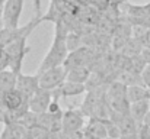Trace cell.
Here are the masks:
<instances>
[{
  "label": "cell",
  "mask_w": 150,
  "mask_h": 139,
  "mask_svg": "<svg viewBox=\"0 0 150 139\" xmlns=\"http://www.w3.org/2000/svg\"><path fill=\"white\" fill-rule=\"evenodd\" d=\"M67 58H69L67 35H66V31L61 28V22H58V23H55V35H54L50 51L47 52V55L44 57L42 62L40 64V68H38L37 74L40 75V74L48 71L51 68L64 65Z\"/></svg>",
  "instance_id": "cell-1"
},
{
  "label": "cell",
  "mask_w": 150,
  "mask_h": 139,
  "mask_svg": "<svg viewBox=\"0 0 150 139\" xmlns=\"http://www.w3.org/2000/svg\"><path fill=\"white\" fill-rule=\"evenodd\" d=\"M67 75H69V70L64 65L51 68L48 71L40 74V87L44 89V90L54 92L64 81H67Z\"/></svg>",
  "instance_id": "cell-2"
},
{
  "label": "cell",
  "mask_w": 150,
  "mask_h": 139,
  "mask_svg": "<svg viewBox=\"0 0 150 139\" xmlns=\"http://www.w3.org/2000/svg\"><path fill=\"white\" fill-rule=\"evenodd\" d=\"M25 0H7L3 7V28L18 29Z\"/></svg>",
  "instance_id": "cell-3"
},
{
  "label": "cell",
  "mask_w": 150,
  "mask_h": 139,
  "mask_svg": "<svg viewBox=\"0 0 150 139\" xmlns=\"http://www.w3.org/2000/svg\"><path fill=\"white\" fill-rule=\"evenodd\" d=\"M85 125V113L82 110L70 107L67 112H64L61 119V131L63 132H80V129Z\"/></svg>",
  "instance_id": "cell-4"
},
{
  "label": "cell",
  "mask_w": 150,
  "mask_h": 139,
  "mask_svg": "<svg viewBox=\"0 0 150 139\" xmlns=\"http://www.w3.org/2000/svg\"><path fill=\"white\" fill-rule=\"evenodd\" d=\"M52 100H54V92L40 89L34 94V97L29 100V112H32L35 115L47 113Z\"/></svg>",
  "instance_id": "cell-5"
},
{
  "label": "cell",
  "mask_w": 150,
  "mask_h": 139,
  "mask_svg": "<svg viewBox=\"0 0 150 139\" xmlns=\"http://www.w3.org/2000/svg\"><path fill=\"white\" fill-rule=\"evenodd\" d=\"M40 87V75L34 74V75H26V74H19L18 75V84H16V90L22 93V96L28 100H31L34 97V94L38 92Z\"/></svg>",
  "instance_id": "cell-6"
},
{
  "label": "cell",
  "mask_w": 150,
  "mask_h": 139,
  "mask_svg": "<svg viewBox=\"0 0 150 139\" xmlns=\"http://www.w3.org/2000/svg\"><path fill=\"white\" fill-rule=\"evenodd\" d=\"M88 90L86 84L82 83H74V81H64L57 90H54V97L60 98V97H73V96H79L82 93Z\"/></svg>",
  "instance_id": "cell-7"
},
{
  "label": "cell",
  "mask_w": 150,
  "mask_h": 139,
  "mask_svg": "<svg viewBox=\"0 0 150 139\" xmlns=\"http://www.w3.org/2000/svg\"><path fill=\"white\" fill-rule=\"evenodd\" d=\"M118 83L127 86V87H131V86H144L143 84V80H142V74L140 73H136L133 70H121L117 80Z\"/></svg>",
  "instance_id": "cell-8"
},
{
  "label": "cell",
  "mask_w": 150,
  "mask_h": 139,
  "mask_svg": "<svg viewBox=\"0 0 150 139\" xmlns=\"http://www.w3.org/2000/svg\"><path fill=\"white\" fill-rule=\"evenodd\" d=\"M150 110V100H144V101H137V103H131L130 104V116L139 123L142 125L146 115Z\"/></svg>",
  "instance_id": "cell-9"
},
{
  "label": "cell",
  "mask_w": 150,
  "mask_h": 139,
  "mask_svg": "<svg viewBox=\"0 0 150 139\" xmlns=\"http://www.w3.org/2000/svg\"><path fill=\"white\" fill-rule=\"evenodd\" d=\"M127 97L130 104L131 103H137V101H144L150 100V89L146 86H131L127 87Z\"/></svg>",
  "instance_id": "cell-10"
},
{
  "label": "cell",
  "mask_w": 150,
  "mask_h": 139,
  "mask_svg": "<svg viewBox=\"0 0 150 139\" xmlns=\"http://www.w3.org/2000/svg\"><path fill=\"white\" fill-rule=\"evenodd\" d=\"M18 75L15 71L12 70H3L0 71V92H9L16 89L18 84Z\"/></svg>",
  "instance_id": "cell-11"
},
{
  "label": "cell",
  "mask_w": 150,
  "mask_h": 139,
  "mask_svg": "<svg viewBox=\"0 0 150 139\" xmlns=\"http://www.w3.org/2000/svg\"><path fill=\"white\" fill-rule=\"evenodd\" d=\"M89 75H91V70L88 67H76V68L69 70L67 81H74V83L86 84L89 81Z\"/></svg>",
  "instance_id": "cell-12"
},
{
  "label": "cell",
  "mask_w": 150,
  "mask_h": 139,
  "mask_svg": "<svg viewBox=\"0 0 150 139\" xmlns=\"http://www.w3.org/2000/svg\"><path fill=\"white\" fill-rule=\"evenodd\" d=\"M142 80H143V84L147 89H150V64H147L144 70L142 71Z\"/></svg>",
  "instance_id": "cell-13"
},
{
  "label": "cell",
  "mask_w": 150,
  "mask_h": 139,
  "mask_svg": "<svg viewBox=\"0 0 150 139\" xmlns=\"http://www.w3.org/2000/svg\"><path fill=\"white\" fill-rule=\"evenodd\" d=\"M58 139H82L80 136V132H74V133H70V132H58Z\"/></svg>",
  "instance_id": "cell-14"
},
{
  "label": "cell",
  "mask_w": 150,
  "mask_h": 139,
  "mask_svg": "<svg viewBox=\"0 0 150 139\" xmlns=\"http://www.w3.org/2000/svg\"><path fill=\"white\" fill-rule=\"evenodd\" d=\"M120 139H140L139 133H131V135H121Z\"/></svg>",
  "instance_id": "cell-15"
},
{
  "label": "cell",
  "mask_w": 150,
  "mask_h": 139,
  "mask_svg": "<svg viewBox=\"0 0 150 139\" xmlns=\"http://www.w3.org/2000/svg\"><path fill=\"white\" fill-rule=\"evenodd\" d=\"M4 120H6V109L0 107V123H4Z\"/></svg>",
  "instance_id": "cell-16"
},
{
  "label": "cell",
  "mask_w": 150,
  "mask_h": 139,
  "mask_svg": "<svg viewBox=\"0 0 150 139\" xmlns=\"http://www.w3.org/2000/svg\"><path fill=\"white\" fill-rule=\"evenodd\" d=\"M4 58H6V52H4V46H3V45H1V44H0V62H1V61H3Z\"/></svg>",
  "instance_id": "cell-17"
},
{
  "label": "cell",
  "mask_w": 150,
  "mask_h": 139,
  "mask_svg": "<svg viewBox=\"0 0 150 139\" xmlns=\"http://www.w3.org/2000/svg\"><path fill=\"white\" fill-rule=\"evenodd\" d=\"M143 125H147V126H150V110H149V113L146 115L144 120H143Z\"/></svg>",
  "instance_id": "cell-18"
},
{
  "label": "cell",
  "mask_w": 150,
  "mask_h": 139,
  "mask_svg": "<svg viewBox=\"0 0 150 139\" xmlns=\"http://www.w3.org/2000/svg\"><path fill=\"white\" fill-rule=\"evenodd\" d=\"M144 46H150V29L146 35V39H144Z\"/></svg>",
  "instance_id": "cell-19"
},
{
  "label": "cell",
  "mask_w": 150,
  "mask_h": 139,
  "mask_svg": "<svg viewBox=\"0 0 150 139\" xmlns=\"http://www.w3.org/2000/svg\"><path fill=\"white\" fill-rule=\"evenodd\" d=\"M45 139H58V135H57V133H48V135L45 136Z\"/></svg>",
  "instance_id": "cell-20"
},
{
  "label": "cell",
  "mask_w": 150,
  "mask_h": 139,
  "mask_svg": "<svg viewBox=\"0 0 150 139\" xmlns=\"http://www.w3.org/2000/svg\"><path fill=\"white\" fill-rule=\"evenodd\" d=\"M114 4H121V3H127V0H109Z\"/></svg>",
  "instance_id": "cell-21"
},
{
  "label": "cell",
  "mask_w": 150,
  "mask_h": 139,
  "mask_svg": "<svg viewBox=\"0 0 150 139\" xmlns=\"http://www.w3.org/2000/svg\"><path fill=\"white\" fill-rule=\"evenodd\" d=\"M0 26H3V9H0Z\"/></svg>",
  "instance_id": "cell-22"
},
{
  "label": "cell",
  "mask_w": 150,
  "mask_h": 139,
  "mask_svg": "<svg viewBox=\"0 0 150 139\" xmlns=\"http://www.w3.org/2000/svg\"><path fill=\"white\" fill-rule=\"evenodd\" d=\"M6 1H7V0H0V9H3V7H4Z\"/></svg>",
  "instance_id": "cell-23"
},
{
  "label": "cell",
  "mask_w": 150,
  "mask_h": 139,
  "mask_svg": "<svg viewBox=\"0 0 150 139\" xmlns=\"http://www.w3.org/2000/svg\"><path fill=\"white\" fill-rule=\"evenodd\" d=\"M7 139H23V138H21V136H12V138H7Z\"/></svg>",
  "instance_id": "cell-24"
}]
</instances>
